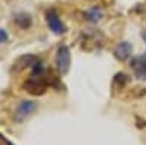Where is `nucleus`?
Listing matches in <instances>:
<instances>
[{"mask_svg":"<svg viewBox=\"0 0 146 145\" xmlns=\"http://www.w3.org/2000/svg\"><path fill=\"white\" fill-rule=\"evenodd\" d=\"M22 87L31 95H42V94H45V91L48 88V81L44 76V67L41 66V62H38L34 66L32 75L23 82Z\"/></svg>","mask_w":146,"mask_h":145,"instance_id":"obj_1","label":"nucleus"},{"mask_svg":"<svg viewBox=\"0 0 146 145\" xmlns=\"http://www.w3.org/2000/svg\"><path fill=\"white\" fill-rule=\"evenodd\" d=\"M45 21H47V25L48 28H50L56 35H62L67 31L66 25L62 22V19H60L58 13L54 10V9H50L45 12Z\"/></svg>","mask_w":146,"mask_h":145,"instance_id":"obj_2","label":"nucleus"},{"mask_svg":"<svg viewBox=\"0 0 146 145\" xmlns=\"http://www.w3.org/2000/svg\"><path fill=\"white\" fill-rule=\"evenodd\" d=\"M56 65L60 75H66L70 69V50L67 45H60L56 56Z\"/></svg>","mask_w":146,"mask_h":145,"instance_id":"obj_3","label":"nucleus"},{"mask_svg":"<svg viewBox=\"0 0 146 145\" xmlns=\"http://www.w3.org/2000/svg\"><path fill=\"white\" fill-rule=\"evenodd\" d=\"M40 62V59L34 56V54H23L21 56L19 59H16L13 62V66H12V70L16 72V74H19V72L25 70L28 67H34L36 63Z\"/></svg>","mask_w":146,"mask_h":145,"instance_id":"obj_4","label":"nucleus"},{"mask_svg":"<svg viewBox=\"0 0 146 145\" xmlns=\"http://www.w3.org/2000/svg\"><path fill=\"white\" fill-rule=\"evenodd\" d=\"M36 108V103L29 101V100H23L21 101V104L16 108V113H15V120L16 122H23L28 116H31Z\"/></svg>","mask_w":146,"mask_h":145,"instance_id":"obj_5","label":"nucleus"},{"mask_svg":"<svg viewBox=\"0 0 146 145\" xmlns=\"http://www.w3.org/2000/svg\"><path fill=\"white\" fill-rule=\"evenodd\" d=\"M133 53V45L127 41H123V43H120L117 47H115V50H114V54L118 60H121V62H124V60H127Z\"/></svg>","mask_w":146,"mask_h":145,"instance_id":"obj_6","label":"nucleus"},{"mask_svg":"<svg viewBox=\"0 0 146 145\" xmlns=\"http://www.w3.org/2000/svg\"><path fill=\"white\" fill-rule=\"evenodd\" d=\"M133 69L139 79H146V54L133 59Z\"/></svg>","mask_w":146,"mask_h":145,"instance_id":"obj_7","label":"nucleus"},{"mask_svg":"<svg viewBox=\"0 0 146 145\" xmlns=\"http://www.w3.org/2000/svg\"><path fill=\"white\" fill-rule=\"evenodd\" d=\"M15 23L18 27H21L22 29H25V28H29L31 27V23H32V19L28 13H18L15 16Z\"/></svg>","mask_w":146,"mask_h":145,"instance_id":"obj_8","label":"nucleus"},{"mask_svg":"<svg viewBox=\"0 0 146 145\" xmlns=\"http://www.w3.org/2000/svg\"><path fill=\"white\" fill-rule=\"evenodd\" d=\"M127 82H129V76L126 74H117L115 78H114V87L118 85L120 88H123Z\"/></svg>","mask_w":146,"mask_h":145,"instance_id":"obj_9","label":"nucleus"},{"mask_svg":"<svg viewBox=\"0 0 146 145\" xmlns=\"http://www.w3.org/2000/svg\"><path fill=\"white\" fill-rule=\"evenodd\" d=\"M86 16H88V19H89V21L96 22V21H100V18L102 16V13H101V10H100V9L94 7L91 12H88V13H86Z\"/></svg>","mask_w":146,"mask_h":145,"instance_id":"obj_10","label":"nucleus"},{"mask_svg":"<svg viewBox=\"0 0 146 145\" xmlns=\"http://www.w3.org/2000/svg\"><path fill=\"white\" fill-rule=\"evenodd\" d=\"M7 38H9V35H7V32H6L5 29H2V28H0V44H3V43H6V41H7Z\"/></svg>","mask_w":146,"mask_h":145,"instance_id":"obj_11","label":"nucleus"},{"mask_svg":"<svg viewBox=\"0 0 146 145\" xmlns=\"http://www.w3.org/2000/svg\"><path fill=\"white\" fill-rule=\"evenodd\" d=\"M142 38L146 41V31H143V32H142Z\"/></svg>","mask_w":146,"mask_h":145,"instance_id":"obj_12","label":"nucleus"},{"mask_svg":"<svg viewBox=\"0 0 146 145\" xmlns=\"http://www.w3.org/2000/svg\"><path fill=\"white\" fill-rule=\"evenodd\" d=\"M3 141H5V144H6V145H12V144H10V142H9V141H6V139H5V138H3Z\"/></svg>","mask_w":146,"mask_h":145,"instance_id":"obj_13","label":"nucleus"}]
</instances>
